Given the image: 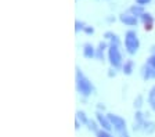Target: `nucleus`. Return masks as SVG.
I'll list each match as a JSON object with an SVG mask.
<instances>
[{
  "label": "nucleus",
  "mask_w": 155,
  "mask_h": 137,
  "mask_svg": "<svg viewBox=\"0 0 155 137\" xmlns=\"http://www.w3.org/2000/svg\"><path fill=\"white\" fill-rule=\"evenodd\" d=\"M75 85H76V91L84 98L90 97L96 93V87H94L93 82L84 75L79 67L76 68V72H75Z\"/></svg>",
  "instance_id": "f257e3e1"
},
{
  "label": "nucleus",
  "mask_w": 155,
  "mask_h": 137,
  "mask_svg": "<svg viewBox=\"0 0 155 137\" xmlns=\"http://www.w3.org/2000/svg\"><path fill=\"white\" fill-rule=\"evenodd\" d=\"M123 46H125V50L127 54L130 56H134L136 53L139 51L140 49V39L137 36L136 31H127L125 33V40H123Z\"/></svg>",
  "instance_id": "f03ea898"
},
{
  "label": "nucleus",
  "mask_w": 155,
  "mask_h": 137,
  "mask_svg": "<svg viewBox=\"0 0 155 137\" xmlns=\"http://www.w3.org/2000/svg\"><path fill=\"white\" fill-rule=\"evenodd\" d=\"M107 58H108V62H110L111 68L119 69L122 68L123 65V57H122V51H120L119 46H114L110 44L108 50H107Z\"/></svg>",
  "instance_id": "7ed1b4c3"
},
{
  "label": "nucleus",
  "mask_w": 155,
  "mask_h": 137,
  "mask_svg": "<svg viewBox=\"0 0 155 137\" xmlns=\"http://www.w3.org/2000/svg\"><path fill=\"white\" fill-rule=\"evenodd\" d=\"M107 115H108V118H110L114 130H115L118 134L122 133V132H125V130H127V125H126L125 118H122L118 114H107Z\"/></svg>",
  "instance_id": "20e7f679"
},
{
  "label": "nucleus",
  "mask_w": 155,
  "mask_h": 137,
  "mask_svg": "<svg viewBox=\"0 0 155 137\" xmlns=\"http://www.w3.org/2000/svg\"><path fill=\"white\" fill-rule=\"evenodd\" d=\"M96 121L98 122V125H100V127L103 129V130H114L112 125H111V121L110 118H108V115L105 114V112H100V111H96Z\"/></svg>",
  "instance_id": "39448f33"
},
{
  "label": "nucleus",
  "mask_w": 155,
  "mask_h": 137,
  "mask_svg": "<svg viewBox=\"0 0 155 137\" xmlns=\"http://www.w3.org/2000/svg\"><path fill=\"white\" fill-rule=\"evenodd\" d=\"M148 118H147V114L140 111H136L134 112V116H133V132H141L143 130V125L144 122L147 121Z\"/></svg>",
  "instance_id": "423d86ee"
},
{
  "label": "nucleus",
  "mask_w": 155,
  "mask_h": 137,
  "mask_svg": "<svg viewBox=\"0 0 155 137\" xmlns=\"http://www.w3.org/2000/svg\"><path fill=\"white\" fill-rule=\"evenodd\" d=\"M119 20L120 22H123L125 25L127 26H136L137 25V22H139V20H137V17H134L133 14H120L119 15Z\"/></svg>",
  "instance_id": "0eeeda50"
},
{
  "label": "nucleus",
  "mask_w": 155,
  "mask_h": 137,
  "mask_svg": "<svg viewBox=\"0 0 155 137\" xmlns=\"http://www.w3.org/2000/svg\"><path fill=\"white\" fill-rule=\"evenodd\" d=\"M141 76L144 80H150V79H155V68L148 64H144L141 68Z\"/></svg>",
  "instance_id": "6e6552de"
},
{
  "label": "nucleus",
  "mask_w": 155,
  "mask_h": 137,
  "mask_svg": "<svg viewBox=\"0 0 155 137\" xmlns=\"http://www.w3.org/2000/svg\"><path fill=\"white\" fill-rule=\"evenodd\" d=\"M96 50L94 49V46L91 43H84L83 44V57L87 60H91V58H96Z\"/></svg>",
  "instance_id": "1a4fd4ad"
},
{
  "label": "nucleus",
  "mask_w": 155,
  "mask_h": 137,
  "mask_svg": "<svg viewBox=\"0 0 155 137\" xmlns=\"http://www.w3.org/2000/svg\"><path fill=\"white\" fill-rule=\"evenodd\" d=\"M108 47H110V44H108L107 42L98 43V47H97V50H96V60L103 61L104 57H105V50H108Z\"/></svg>",
  "instance_id": "9d476101"
},
{
  "label": "nucleus",
  "mask_w": 155,
  "mask_h": 137,
  "mask_svg": "<svg viewBox=\"0 0 155 137\" xmlns=\"http://www.w3.org/2000/svg\"><path fill=\"white\" fill-rule=\"evenodd\" d=\"M104 39H105V42H110V44L120 46V39H119V36L116 35V33L111 32V31H107V32L104 33Z\"/></svg>",
  "instance_id": "9b49d317"
},
{
  "label": "nucleus",
  "mask_w": 155,
  "mask_h": 137,
  "mask_svg": "<svg viewBox=\"0 0 155 137\" xmlns=\"http://www.w3.org/2000/svg\"><path fill=\"white\" fill-rule=\"evenodd\" d=\"M122 73L126 76H130L133 73V71H134V61L133 60H125V62H123L122 65Z\"/></svg>",
  "instance_id": "f8f14e48"
},
{
  "label": "nucleus",
  "mask_w": 155,
  "mask_h": 137,
  "mask_svg": "<svg viewBox=\"0 0 155 137\" xmlns=\"http://www.w3.org/2000/svg\"><path fill=\"white\" fill-rule=\"evenodd\" d=\"M140 20H141V22L144 24L145 29H152V25H154V17L151 15L150 13H144L141 17H140Z\"/></svg>",
  "instance_id": "ddd939ff"
},
{
  "label": "nucleus",
  "mask_w": 155,
  "mask_h": 137,
  "mask_svg": "<svg viewBox=\"0 0 155 137\" xmlns=\"http://www.w3.org/2000/svg\"><path fill=\"white\" fill-rule=\"evenodd\" d=\"M141 132L145 133V134H152L155 132V122L147 119V121L144 122V125H143V130Z\"/></svg>",
  "instance_id": "4468645a"
},
{
  "label": "nucleus",
  "mask_w": 155,
  "mask_h": 137,
  "mask_svg": "<svg viewBox=\"0 0 155 137\" xmlns=\"http://www.w3.org/2000/svg\"><path fill=\"white\" fill-rule=\"evenodd\" d=\"M147 101H148V105L152 111L155 112V85L150 89L148 96H147Z\"/></svg>",
  "instance_id": "2eb2a0df"
},
{
  "label": "nucleus",
  "mask_w": 155,
  "mask_h": 137,
  "mask_svg": "<svg viewBox=\"0 0 155 137\" xmlns=\"http://www.w3.org/2000/svg\"><path fill=\"white\" fill-rule=\"evenodd\" d=\"M76 121H79L82 123V126H87L89 121H90V118L86 115L84 111H76V118H75Z\"/></svg>",
  "instance_id": "dca6fc26"
},
{
  "label": "nucleus",
  "mask_w": 155,
  "mask_h": 137,
  "mask_svg": "<svg viewBox=\"0 0 155 137\" xmlns=\"http://www.w3.org/2000/svg\"><path fill=\"white\" fill-rule=\"evenodd\" d=\"M130 14H133L134 17H137V18H140V17L143 15V14L145 13L144 8H143V6H139V4H134V6L130 7Z\"/></svg>",
  "instance_id": "f3484780"
},
{
  "label": "nucleus",
  "mask_w": 155,
  "mask_h": 137,
  "mask_svg": "<svg viewBox=\"0 0 155 137\" xmlns=\"http://www.w3.org/2000/svg\"><path fill=\"white\" fill-rule=\"evenodd\" d=\"M143 105H144V97H143L141 94L136 96L134 101H133V107H134V109L136 111H140V109L143 108Z\"/></svg>",
  "instance_id": "a211bd4d"
},
{
  "label": "nucleus",
  "mask_w": 155,
  "mask_h": 137,
  "mask_svg": "<svg viewBox=\"0 0 155 137\" xmlns=\"http://www.w3.org/2000/svg\"><path fill=\"white\" fill-rule=\"evenodd\" d=\"M87 129H89L90 132H93V133H97L101 127H100V125H98V122H97V121L90 119V121H89V123H87Z\"/></svg>",
  "instance_id": "6ab92c4d"
},
{
  "label": "nucleus",
  "mask_w": 155,
  "mask_h": 137,
  "mask_svg": "<svg viewBox=\"0 0 155 137\" xmlns=\"http://www.w3.org/2000/svg\"><path fill=\"white\" fill-rule=\"evenodd\" d=\"M96 137H114L112 134H111V132L108 130H103V129H100V130L96 133Z\"/></svg>",
  "instance_id": "aec40b11"
},
{
  "label": "nucleus",
  "mask_w": 155,
  "mask_h": 137,
  "mask_svg": "<svg viewBox=\"0 0 155 137\" xmlns=\"http://www.w3.org/2000/svg\"><path fill=\"white\" fill-rule=\"evenodd\" d=\"M84 22H82V21H76V22H75V31H76V32H79V31H83L84 29Z\"/></svg>",
  "instance_id": "412c9836"
},
{
  "label": "nucleus",
  "mask_w": 155,
  "mask_h": 137,
  "mask_svg": "<svg viewBox=\"0 0 155 137\" xmlns=\"http://www.w3.org/2000/svg\"><path fill=\"white\" fill-rule=\"evenodd\" d=\"M83 32L86 33V35H93V33H94V28H93V26H90V25H86V26H84V29H83Z\"/></svg>",
  "instance_id": "4be33fe9"
},
{
  "label": "nucleus",
  "mask_w": 155,
  "mask_h": 137,
  "mask_svg": "<svg viewBox=\"0 0 155 137\" xmlns=\"http://www.w3.org/2000/svg\"><path fill=\"white\" fill-rule=\"evenodd\" d=\"M147 64L155 68V54H151V56H150L148 58H147Z\"/></svg>",
  "instance_id": "5701e85b"
},
{
  "label": "nucleus",
  "mask_w": 155,
  "mask_h": 137,
  "mask_svg": "<svg viewBox=\"0 0 155 137\" xmlns=\"http://www.w3.org/2000/svg\"><path fill=\"white\" fill-rule=\"evenodd\" d=\"M151 3V0H136V4H139V6H143L144 7L145 4Z\"/></svg>",
  "instance_id": "b1692460"
},
{
  "label": "nucleus",
  "mask_w": 155,
  "mask_h": 137,
  "mask_svg": "<svg viewBox=\"0 0 155 137\" xmlns=\"http://www.w3.org/2000/svg\"><path fill=\"white\" fill-rule=\"evenodd\" d=\"M96 108H97V111H100V112H105V105H104L103 103H98Z\"/></svg>",
  "instance_id": "393cba45"
},
{
  "label": "nucleus",
  "mask_w": 155,
  "mask_h": 137,
  "mask_svg": "<svg viewBox=\"0 0 155 137\" xmlns=\"http://www.w3.org/2000/svg\"><path fill=\"white\" fill-rule=\"evenodd\" d=\"M108 76H110V78H115L116 76V69L115 68H110V71H108Z\"/></svg>",
  "instance_id": "a878e982"
},
{
  "label": "nucleus",
  "mask_w": 155,
  "mask_h": 137,
  "mask_svg": "<svg viewBox=\"0 0 155 137\" xmlns=\"http://www.w3.org/2000/svg\"><path fill=\"white\" fill-rule=\"evenodd\" d=\"M119 137H130V134L127 130H125V132H122V133H119Z\"/></svg>",
  "instance_id": "bb28decb"
},
{
  "label": "nucleus",
  "mask_w": 155,
  "mask_h": 137,
  "mask_svg": "<svg viewBox=\"0 0 155 137\" xmlns=\"http://www.w3.org/2000/svg\"><path fill=\"white\" fill-rule=\"evenodd\" d=\"M82 126V123H81V122H79V121H76V119H75V129H76V130H78V129H79V127H81Z\"/></svg>",
  "instance_id": "cd10ccee"
},
{
  "label": "nucleus",
  "mask_w": 155,
  "mask_h": 137,
  "mask_svg": "<svg viewBox=\"0 0 155 137\" xmlns=\"http://www.w3.org/2000/svg\"><path fill=\"white\" fill-rule=\"evenodd\" d=\"M151 51H152V54H155V46H152L151 47Z\"/></svg>",
  "instance_id": "c85d7f7f"
}]
</instances>
